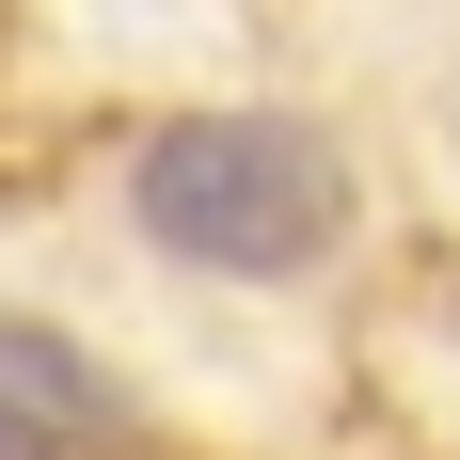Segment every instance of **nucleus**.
Returning a JSON list of instances; mask_svg holds the SVG:
<instances>
[{
    "label": "nucleus",
    "mask_w": 460,
    "mask_h": 460,
    "mask_svg": "<svg viewBox=\"0 0 460 460\" xmlns=\"http://www.w3.org/2000/svg\"><path fill=\"white\" fill-rule=\"evenodd\" d=\"M128 223L223 286H302L349 238V159L302 111H190L128 159Z\"/></svg>",
    "instance_id": "f257e3e1"
},
{
    "label": "nucleus",
    "mask_w": 460,
    "mask_h": 460,
    "mask_svg": "<svg viewBox=\"0 0 460 460\" xmlns=\"http://www.w3.org/2000/svg\"><path fill=\"white\" fill-rule=\"evenodd\" d=\"M0 413H32L48 445H128V397L95 349H64L48 318H0Z\"/></svg>",
    "instance_id": "f03ea898"
},
{
    "label": "nucleus",
    "mask_w": 460,
    "mask_h": 460,
    "mask_svg": "<svg viewBox=\"0 0 460 460\" xmlns=\"http://www.w3.org/2000/svg\"><path fill=\"white\" fill-rule=\"evenodd\" d=\"M0 460H80V445H48L32 413H0Z\"/></svg>",
    "instance_id": "7ed1b4c3"
},
{
    "label": "nucleus",
    "mask_w": 460,
    "mask_h": 460,
    "mask_svg": "<svg viewBox=\"0 0 460 460\" xmlns=\"http://www.w3.org/2000/svg\"><path fill=\"white\" fill-rule=\"evenodd\" d=\"M445 333H460V286H445Z\"/></svg>",
    "instance_id": "20e7f679"
}]
</instances>
